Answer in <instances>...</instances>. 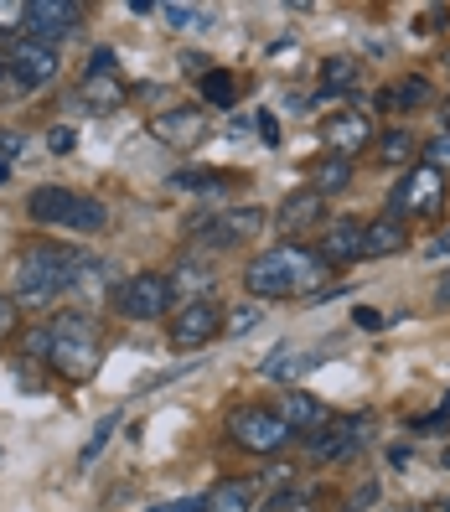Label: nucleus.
Segmentation results:
<instances>
[{"mask_svg":"<svg viewBox=\"0 0 450 512\" xmlns=\"http://www.w3.org/2000/svg\"><path fill=\"white\" fill-rule=\"evenodd\" d=\"M73 207H78V192L73 187H37L32 197H26V213H32L37 228H68Z\"/></svg>","mask_w":450,"mask_h":512,"instance_id":"15","label":"nucleus"},{"mask_svg":"<svg viewBox=\"0 0 450 512\" xmlns=\"http://www.w3.org/2000/svg\"><path fill=\"white\" fill-rule=\"evenodd\" d=\"M16 331V295H0V342Z\"/></svg>","mask_w":450,"mask_h":512,"instance_id":"41","label":"nucleus"},{"mask_svg":"<svg viewBox=\"0 0 450 512\" xmlns=\"http://www.w3.org/2000/svg\"><path fill=\"white\" fill-rule=\"evenodd\" d=\"M88 73H114V52H109V47H94V57H88Z\"/></svg>","mask_w":450,"mask_h":512,"instance_id":"44","label":"nucleus"},{"mask_svg":"<svg viewBox=\"0 0 450 512\" xmlns=\"http://www.w3.org/2000/svg\"><path fill=\"white\" fill-rule=\"evenodd\" d=\"M254 130H259V140H264V145H280V125H275V114H259V119H254Z\"/></svg>","mask_w":450,"mask_h":512,"instance_id":"42","label":"nucleus"},{"mask_svg":"<svg viewBox=\"0 0 450 512\" xmlns=\"http://www.w3.org/2000/svg\"><path fill=\"white\" fill-rule=\"evenodd\" d=\"M47 150H52V156H73V150H78V130L73 125H52L47 130Z\"/></svg>","mask_w":450,"mask_h":512,"instance_id":"33","label":"nucleus"},{"mask_svg":"<svg viewBox=\"0 0 450 512\" xmlns=\"http://www.w3.org/2000/svg\"><path fill=\"white\" fill-rule=\"evenodd\" d=\"M435 300H440V306H450V275H445V280L435 285Z\"/></svg>","mask_w":450,"mask_h":512,"instance_id":"47","label":"nucleus"},{"mask_svg":"<svg viewBox=\"0 0 450 512\" xmlns=\"http://www.w3.org/2000/svg\"><path fill=\"white\" fill-rule=\"evenodd\" d=\"M425 166H435L440 176L450 171V135H445V130H440L435 140H425Z\"/></svg>","mask_w":450,"mask_h":512,"instance_id":"34","label":"nucleus"},{"mask_svg":"<svg viewBox=\"0 0 450 512\" xmlns=\"http://www.w3.org/2000/svg\"><path fill=\"white\" fill-rule=\"evenodd\" d=\"M368 430H373L368 414H332L321 430L306 435V450H311V461H321V466H326V461H347V456H357V450H363Z\"/></svg>","mask_w":450,"mask_h":512,"instance_id":"6","label":"nucleus"},{"mask_svg":"<svg viewBox=\"0 0 450 512\" xmlns=\"http://www.w3.org/2000/svg\"><path fill=\"white\" fill-rule=\"evenodd\" d=\"M445 471H450V450H445Z\"/></svg>","mask_w":450,"mask_h":512,"instance_id":"51","label":"nucleus"},{"mask_svg":"<svg viewBox=\"0 0 450 512\" xmlns=\"http://www.w3.org/2000/svg\"><path fill=\"white\" fill-rule=\"evenodd\" d=\"M409 244V223L399 213H383L378 223H368V259H383V254H399Z\"/></svg>","mask_w":450,"mask_h":512,"instance_id":"21","label":"nucleus"},{"mask_svg":"<svg viewBox=\"0 0 450 512\" xmlns=\"http://www.w3.org/2000/svg\"><path fill=\"white\" fill-rule=\"evenodd\" d=\"M445 419H450V394L440 399V409H430V414H419V419H409V430H414V435H425V430H440Z\"/></svg>","mask_w":450,"mask_h":512,"instance_id":"37","label":"nucleus"},{"mask_svg":"<svg viewBox=\"0 0 450 512\" xmlns=\"http://www.w3.org/2000/svg\"><path fill=\"white\" fill-rule=\"evenodd\" d=\"M125 94H130V88L119 83V73H83V78H78V99L94 109V114L119 109V104H125Z\"/></svg>","mask_w":450,"mask_h":512,"instance_id":"17","label":"nucleus"},{"mask_svg":"<svg viewBox=\"0 0 450 512\" xmlns=\"http://www.w3.org/2000/svg\"><path fill=\"white\" fill-rule=\"evenodd\" d=\"M68 290V249L37 244L16 259V306H52Z\"/></svg>","mask_w":450,"mask_h":512,"instance_id":"3","label":"nucleus"},{"mask_svg":"<svg viewBox=\"0 0 450 512\" xmlns=\"http://www.w3.org/2000/svg\"><path fill=\"white\" fill-rule=\"evenodd\" d=\"M326 264H352V259H368V223L357 218H337L321 228V249H316Z\"/></svg>","mask_w":450,"mask_h":512,"instance_id":"13","label":"nucleus"},{"mask_svg":"<svg viewBox=\"0 0 450 512\" xmlns=\"http://www.w3.org/2000/svg\"><path fill=\"white\" fill-rule=\"evenodd\" d=\"M68 228H73V233H104V228H109V207H104L99 197H78Z\"/></svg>","mask_w":450,"mask_h":512,"instance_id":"29","label":"nucleus"},{"mask_svg":"<svg viewBox=\"0 0 450 512\" xmlns=\"http://www.w3.org/2000/svg\"><path fill=\"white\" fill-rule=\"evenodd\" d=\"M264 512H316V497H311V492H295V487H285V492L269 497V507H264Z\"/></svg>","mask_w":450,"mask_h":512,"instance_id":"31","label":"nucleus"},{"mask_svg":"<svg viewBox=\"0 0 450 512\" xmlns=\"http://www.w3.org/2000/svg\"><path fill=\"white\" fill-rule=\"evenodd\" d=\"M419 150H425V145H419V140H414V135H409L404 125H399V130H383V135H378V161H383V166H404V171H409Z\"/></svg>","mask_w":450,"mask_h":512,"instance_id":"24","label":"nucleus"},{"mask_svg":"<svg viewBox=\"0 0 450 512\" xmlns=\"http://www.w3.org/2000/svg\"><path fill=\"white\" fill-rule=\"evenodd\" d=\"M378 135H373V119L363 114V109H332L321 119V145L332 150V156H342V161H352L357 150H368Z\"/></svg>","mask_w":450,"mask_h":512,"instance_id":"9","label":"nucleus"},{"mask_svg":"<svg viewBox=\"0 0 450 512\" xmlns=\"http://www.w3.org/2000/svg\"><path fill=\"white\" fill-rule=\"evenodd\" d=\"M347 182H352V161H342V156H326V161L316 166V192H321V197H337V192H347Z\"/></svg>","mask_w":450,"mask_h":512,"instance_id":"28","label":"nucleus"},{"mask_svg":"<svg viewBox=\"0 0 450 512\" xmlns=\"http://www.w3.org/2000/svg\"><path fill=\"white\" fill-rule=\"evenodd\" d=\"M440 125H445V135H450V99L440 104Z\"/></svg>","mask_w":450,"mask_h":512,"instance_id":"49","label":"nucleus"},{"mask_svg":"<svg viewBox=\"0 0 450 512\" xmlns=\"http://www.w3.org/2000/svg\"><path fill=\"white\" fill-rule=\"evenodd\" d=\"M440 197H445V176H440L435 166H409V171L399 176L394 197H388V213L425 218V213H435V207H440Z\"/></svg>","mask_w":450,"mask_h":512,"instance_id":"7","label":"nucleus"},{"mask_svg":"<svg viewBox=\"0 0 450 512\" xmlns=\"http://www.w3.org/2000/svg\"><path fill=\"white\" fill-rule=\"evenodd\" d=\"M321 218H326V197H321L316 187H300V192H290V197L280 202V228H285V233L316 228Z\"/></svg>","mask_w":450,"mask_h":512,"instance_id":"16","label":"nucleus"},{"mask_svg":"<svg viewBox=\"0 0 450 512\" xmlns=\"http://www.w3.org/2000/svg\"><path fill=\"white\" fill-rule=\"evenodd\" d=\"M445 512H450V502H445Z\"/></svg>","mask_w":450,"mask_h":512,"instance_id":"54","label":"nucleus"},{"mask_svg":"<svg viewBox=\"0 0 450 512\" xmlns=\"http://www.w3.org/2000/svg\"><path fill=\"white\" fill-rule=\"evenodd\" d=\"M430 99H435V83H430L425 73H409V78H399L394 88H383L378 109H425Z\"/></svg>","mask_w":450,"mask_h":512,"instance_id":"20","label":"nucleus"},{"mask_svg":"<svg viewBox=\"0 0 450 512\" xmlns=\"http://www.w3.org/2000/svg\"><path fill=\"white\" fill-rule=\"evenodd\" d=\"M228 435H233L238 450H249V456H275V450H285V445L295 440V430L285 425V419H280L275 409H259V404L233 409Z\"/></svg>","mask_w":450,"mask_h":512,"instance_id":"5","label":"nucleus"},{"mask_svg":"<svg viewBox=\"0 0 450 512\" xmlns=\"http://www.w3.org/2000/svg\"><path fill=\"white\" fill-rule=\"evenodd\" d=\"M150 512H202V497H176V502H156Z\"/></svg>","mask_w":450,"mask_h":512,"instance_id":"43","label":"nucleus"},{"mask_svg":"<svg viewBox=\"0 0 450 512\" xmlns=\"http://www.w3.org/2000/svg\"><path fill=\"white\" fill-rule=\"evenodd\" d=\"M357 78H363V63H357V57H326L321 73H316V83H321V99L347 94V88H352Z\"/></svg>","mask_w":450,"mask_h":512,"instance_id":"22","label":"nucleus"},{"mask_svg":"<svg viewBox=\"0 0 450 512\" xmlns=\"http://www.w3.org/2000/svg\"><path fill=\"white\" fill-rule=\"evenodd\" d=\"M6 68L21 88H47L57 78V68H63V57H57V47L37 42V37H21L11 52H6Z\"/></svg>","mask_w":450,"mask_h":512,"instance_id":"11","label":"nucleus"},{"mask_svg":"<svg viewBox=\"0 0 450 512\" xmlns=\"http://www.w3.org/2000/svg\"><path fill=\"white\" fill-rule=\"evenodd\" d=\"M383 497V487H378V481L368 476V481H357V487H352V497H347V512H363V507H373Z\"/></svg>","mask_w":450,"mask_h":512,"instance_id":"35","label":"nucleus"},{"mask_svg":"<svg viewBox=\"0 0 450 512\" xmlns=\"http://www.w3.org/2000/svg\"><path fill=\"white\" fill-rule=\"evenodd\" d=\"M202 512H254V481H238V476L213 481L202 497Z\"/></svg>","mask_w":450,"mask_h":512,"instance_id":"18","label":"nucleus"},{"mask_svg":"<svg viewBox=\"0 0 450 512\" xmlns=\"http://www.w3.org/2000/svg\"><path fill=\"white\" fill-rule=\"evenodd\" d=\"M114 311L125 321H161L166 311H176V290L156 269H135L114 285Z\"/></svg>","mask_w":450,"mask_h":512,"instance_id":"4","label":"nucleus"},{"mask_svg":"<svg viewBox=\"0 0 450 512\" xmlns=\"http://www.w3.org/2000/svg\"><path fill=\"white\" fill-rule=\"evenodd\" d=\"M223 326H228V316H223V306L213 295H207V300H187V306L171 316V342L176 347H207L213 337H223Z\"/></svg>","mask_w":450,"mask_h":512,"instance_id":"8","label":"nucleus"},{"mask_svg":"<svg viewBox=\"0 0 450 512\" xmlns=\"http://www.w3.org/2000/svg\"><path fill=\"white\" fill-rule=\"evenodd\" d=\"M316 363H321V352H300V347H275V352L264 357V368H259V373L290 388V383H295L300 373H311Z\"/></svg>","mask_w":450,"mask_h":512,"instance_id":"19","label":"nucleus"},{"mask_svg":"<svg viewBox=\"0 0 450 512\" xmlns=\"http://www.w3.org/2000/svg\"><path fill=\"white\" fill-rule=\"evenodd\" d=\"M166 26H176V32H187V26H213L218 21V11H207V6H182V0H161V11H156Z\"/></svg>","mask_w":450,"mask_h":512,"instance_id":"27","label":"nucleus"},{"mask_svg":"<svg viewBox=\"0 0 450 512\" xmlns=\"http://www.w3.org/2000/svg\"><path fill=\"white\" fill-rule=\"evenodd\" d=\"M352 326H357V331H383V326H388V316H383V311H373V306H357V311H352Z\"/></svg>","mask_w":450,"mask_h":512,"instance_id":"39","label":"nucleus"},{"mask_svg":"<svg viewBox=\"0 0 450 512\" xmlns=\"http://www.w3.org/2000/svg\"><path fill=\"white\" fill-rule=\"evenodd\" d=\"M78 26H83L78 0H26V32H32L37 42L57 47L68 32H78Z\"/></svg>","mask_w":450,"mask_h":512,"instance_id":"10","label":"nucleus"},{"mask_svg":"<svg viewBox=\"0 0 450 512\" xmlns=\"http://www.w3.org/2000/svg\"><path fill=\"white\" fill-rule=\"evenodd\" d=\"M259 321H264V311H259V306H244V311H233V316H228L223 331H228V337H244V331H254Z\"/></svg>","mask_w":450,"mask_h":512,"instance_id":"36","label":"nucleus"},{"mask_svg":"<svg viewBox=\"0 0 450 512\" xmlns=\"http://www.w3.org/2000/svg\"><path fill=\"white\" fill-rule=\"evenodd\" d=\"M197 94H202V104H213V109H233L238 104V78L228 68H213L207 78H197Z\"/></svg>","mask_w":450,"mask_h":512,"instance_id":"26","label":"nucleus"},{"mask_svg":"<svg viewBox=\"0 0 450 512\" xmlns=\"http://www.w3.org/2000/svg\"><path fill=\"white\" fill-rule=\"evenodd\" d=\"M6 182H11V161H6V156H0V187H6Z\"/></svg>","mask_w":450,"mask_h":512,"instance_id":"48","label":"nucleus"},{"mask_svg":"<svg viewBox=\"0 0 450 512\" xmlns=\"http://www.w3.org/2000/svg\"><path fill=\"white\" fill-rule=\"evenodd\" d=\"M326 280V259L306 244H275L244 264V290L254 300H285V295H316Z\"/></svg>","mask_w":450,"mask_h":512,"instance_id":"1","label":"nucleus"},{"mask_svg":"<svg viewBox=\"0 0 450 512\" xmlns=\"http://www.w3.org/2000/svg\"><path fill=\"white\" fill-rule=\"evenodd\" d=\"M275 414L285 419L295 435H311V430H321L326 419H332V414H326V404H321L316 394H306V388H285L280 404H275Z\"/></svg>","mask_w":450,"mask_h":512,"instance_id":"14","label":"nucleus"},{"mask_svg":"<svg viewBox=\"0 0 450 512\" xmlns=\"http://www.w3.org/2000/svg\"><path fill=\"white\" fill-rule=\"evenodd\" d=\"M114 430H119V414H104L99 425H94V435H88V445H83V461H94L99 450L109 445V435H114Z\"/></svg>","mask_w":450,"mask_h":512,"instance_id":"32","label":"nucleus"},{"mask_svg":"<svg viewBox=\"0 0 450 512\" xmlns=\"http://www.w3.org/2000/svg\"><path fill=\"white\" fill-rule=\"evenodd\" d=\"M182 73L187 78H207V73H213V57H207V52H182Z\"/></svg>","mask_w":450,"mask_h":512,"instance_id":"40","label":"nucleus"},{"mask_svg":"<svg viewBox=\"0 0 450 512\" xmlns=\"http://www.w3.org/2000/svg\"><path fill=\"white\" fill-rule=\"evenodd\" d=\"M0 461H6V450H0Z\"/></svg>","mask_w":450,"mask_h":512,"instance_id":"53","label":"nucleus"},{"mask_svg":"<svg viewBox=\"0 0 450 512\" xmlns=\"http://www.w3.org/2000/svg\"><path fill=\"white\" fill-rule=\"evenodd\" d=\"M0 78H11V68H6V57H0Z\"/></svg>","mask_w":450,"mask_h":512,"instance_id":"50","label":"nucleus"},{"mask_svg":"<svg viewBox=\"0 0 450 512\" xmlns=\"http://www.w3.org/2000/svg\"><path fill=\"white\" fill-rule=\"evenodd\" d=\"M264 207H233V213H223V228L233 233V244H244V238H254L264 228Z\"/></svg>","mask_w":450,"mask_h":512,"instance_id":"30","label":"nucleus"},{"mask_svg":"<svg viewBox=\"0 0 450 512\" xmlns=\"http://www.w3.org/2000/svg\"><path fill=\"white\" fill-rule=\"evenodd\" d=\"M171 290H187V300H207V285H213V269H207V259L197 264V259H182L171 269Z\"/></svg>","mask_w":450,"mask_h":512,"instance_id":"25","label":"nucleus"},{"mask_svg":"<svg viewBox=\"0 0 450 512\" xmlns=\"http://www.w3.org/2000/svg\"><path fill=\"white\" fill-rule=\"evenodd\" d=\"M440 254H450V233H440L435 244H430V259H440Z\"/></svg>","mask_w":450,"mask_h":512,"instance_id":"46","label":"nucleus"},{"mask_svg":"<svg viewBox=\"0 0 450 512\" xmlns=\"http://www.w3.org/2000/svg\"><path fill=\"white\" fill-rule=\"evenodd\" d=\"M0 156H6V161L21 156V135H16V130H0Z\"/></svg>","mask_w":450,"mask_h":512,"instance_id":"45","label":"nucleus"},{"mask_svg":"<svg viewBox=\"0 0 450 512\" xmlns=\"http://www.w3.org/2000/svg\"><path fill=\"white\" fill-rule=\"evenodd\" d=\"M16 26H26V6L21 0H0V32H16Z\"/></svg>","mask_w":450,"mask_h":512,"instance_id":"38","label":"nucleus"},{"mask_svg":"<svg viewBox=\"0 0 450 512\" xmlns=\"http://www.w3.org/2000/svg\"><path fill=\"white\" fill-rule=\"evenodd\" d=\"M233 182H238L233 171H213V166H197V171H176V176H171V187H176V192H207V197L228 192Z\"/></svg>","mask_w":450,"mask_h":512,"instance_id":"23","label":"nucleus"},{"mask_svg":"<svg viewBox=\"0 0 450 512\" xmlns=\"http://www.w3.org/2000/svg\"><path fill=\"white\" fill-rule=\"evenodd\" d=\"M47 363L57 368V378L68 383H88L104 363V337H99V321L83 316V311H63L52 321V352Z\"/></svg>","mask_w":450,"mask_h":512,"instance_id":"2","label":"nucleus"},{"mask_svg":"<svg viewBox=\"0 0 450 512\" xmlns=\"http://www.w3.org/2000/svg\"><path fill=\"white\" fill-rule=\"evenodd\" d=\"M445 73H450V52H445Z\"/></svg>","mask_w":450,"mask_h":512,"instance_id":"52","label":"nucleus"},{"mask_svg":"<svg viewBox=\"0 0 450 512\" xmlns=\"http://www.w3.org/2000/svg\"><path fill=\"white\" fill-rule=\"evenodd\" d=\"M150 135H156L161 145L171 150H197L207 140V114L197 104H176V109H161L156 119H150Z\"/></svg>","mask_w":450,"mask_h":512,"instance_id":"12","label":"nucleus"}]
</instances>
